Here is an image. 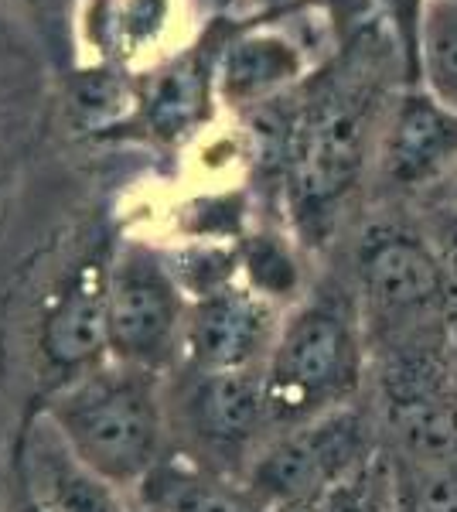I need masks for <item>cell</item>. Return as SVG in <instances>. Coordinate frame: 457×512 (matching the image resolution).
<instances>
[{
	"instance_id": "obj_22",
	"label": "cell",
	"mask_w": 457,
	"mask_h": 512,
	"mask_svg": "<svg viewBox=\"0 0 457 512\" xmlns=\"http://www.w3.org/2000/svg\"><path fill=\"white\" fill-rule=\"evenodd\" d=\"M127 512H151V509H144V506H140V502L134 499V495H130V509Z\"/></svg>"
},
{
	"instance_id": "obj_10",
	"label": "cell",
	"mask_w": 457,
	"mask_h": 512,
	"mask_svg": "<svg viewBox=\"0 0 457 512\" xmlns=\"http://www.w3.org/2000/svg\"><path fill=\"white\" fill-rule=\"evenodd\" d=\"M14 485L28 512H127L130 492L116 489L69 448L35 407L14 441Z\"/></svg>"
},
{
	"instance_id": "obj_12",
	"label": "cell",
	"mask_w": 457,
	"mask_h": 512,
	"mask_svg": "<svg viewBox=\"0 0 457 512\" xmlns=\"http://www.w3.org/2000/svg\"><path fill=\"white\" fill-rule=\"evenodd\" d=\"M130 495L151 512H270L246 482L209 472L181 451H171Z\"/></svg>"
},
{
	"instance_id": "obj_2",
	"label": "cell",
	"mask_w": 457,
	"mask_h": 512,
	"mask_svg": "<svg viewBox=\"0 0 457 512\" xmlns=\"http://www.w3.org/2000/svg\"><path fill=\"white\" fill-rule=\"evenodd\" d=\"M369 366V335L355 294L338 287L307 291L284 311L263 366L270 434L359 403Z\"/></svg>"
},
{
	"instance_id": "obj_17",
	"label": "cell",
	"mask_w": 457,
	"mask_h": 512,
	"mask_svg": "<svg viewBox=\"0 0 457 512\" xmlns=\"http://www.w3.org/2000/svg\"><path fill=\"white\" fill-rule=\"evenodd\" d=\"M389 512H457V465L393 458V506Z\"/></svg>"
},
{
	"instance_id": "obj_16",
	"label": "cell",
	"mask_w": 457,
	"mask_h": 512,
	"mask_svg": "<svg viewBox=\"0 0 457 512\" xmlns=\"http://www.w3.org/2000/svg\"><path fill=\"white\" fill-rule=\"evenodd\" d=\"M164 256H168V267L178 280L181 294L188 297V304L239 284V243L188 239L185 246H174Z\"/></svg>"
},
{
	"instance_id": "obj_6",
	"label": "cell",
	"mask_w": 457,
	"mask_h": 512,
	"mask_svg": "<svg viewBox=\"0 0 457 512\" xmlns=\"http://www.w3.org/2000/svg\"><path fill=\"white\" fill-rule=\"evenodd\" d=\"M174 451L209 472L246 478L270 437L263 369L253 373H174L168 379Z\"/></svg>"
},
{
	"instance_id": "obj_14",
	"label": "cell",
	"mask_w": 457,
	"mask_h": 512,
	"mask_svg": "<svg viewBox=\"0 0 457 512\" xmlns=\"http://www.w3.org/2000/svg\"><path fill=\"white\" fill-rule=\"evenodd\" d=\"M239 280L253 294L277 304L280 311L294 308L304 297L297 256L287 239L277 233H256L239 239Z\"/></svg>"
},
{
	"instance_id": "obj_18",
	"label": "cell",
	"mask_w": 457,
	"mask_h": 512,
	"mask_svg": "<svg viewBox=\"0 0 457 512\" xmlns=\"http://www.w3.org/2000/svg\"><path fill=\"white\" fill-rule=\"evenodd\" d=\"M202 117V76L195 69H178L157 82L151 96V127L161 137H178Z\"/></svg>"
},
{
	"instance_id": "obj_5",
	"label": "cell",
	"mask_w": 457,
	"mask_h": 512,
	"mask_svg": "<svg viewBox=\"0 0 457 512\" xmlns=\"http://www.w3.org/2000/svg\"><path fill=\"white\" fill-rule=\"evenodd\" d=\"M188 308L164 250L144 239L113 246L106 280V355L113 362L174 376L181 366Z\"/></svg>"
},
{
	"instance_id": "obj_1",
	"label": "cell",
	"mask_w": 457,
	"mask_h": 512,
	"mask_svg": "<svg viewBox=\"0 0 457 512\" xmlns=\"http://www.w3.org/2000/svg\"><path fill=\"white\" fill-rule=\"evenodd\" d=\"M168 379L106 359L41 396L38 410L93 472L134 492L174 451Z\"/></svg>"
},
{
	"instance_id": "obj_3",
	"label": "cell",
	"mask_w": 457,
	"mask_h": 512,
	"mask_svg": "<svg viewBox=\"0 0 457 512\" xmlns=\"http://www.w3.org/2000/svg\"><path fill=\"white\" fill-rule=\"evenodd\" d=\"M372 93L335 82L294 123L287 140V198L294 226L307 243H324L355 192L369 158Z\"/></svg>"
},
{
	"instance_id": "obj_8",
	"label": "cell",
	"mask_w": 457,
	"mask_h": 512,
	"mask_svg": "<svg viewBox=\"0 0 457 512\" xmlns=\"http://www.w3.org/2000/svg\"><path fill=\"white\" fill-rule=\"evenodd\" d=\"M113 250L89 253L55 280L52 294L41 301L35 328L38 366L45 373L48 396L62 383L106 362V280Z\"/></svg>"
},
{
	"instance_id": "obj_4",
	"label": "cell",
	"mask_w": 457,
	"mask_h": 512,
	"mask_svg": "<svg viewBox=\"0 0 457 512\" xmlns=\"http://www.w3.org/2000/svg\"><path fill=\"white\" fill-rule=\"evenodd\" d=\"M355 301L369 352L444 332V321L457 311L434 243L400 226H376L362 236L355 256Z\"/></svg>"
},
{
	"instance_id": "obj_11",
	"label": "cell",
	"mask_w": 457,
	"mask_h": 512,
	"mask_svg": "<svg viewBox=\"0 0 457 512\" xmlns=\"http://www.w3.org/2000/svg\"><path fill=\"white\" fill-rule=\"evenodd\" d=\"M457 161V113L440 99L406 96L382 144V171L393 185L420 188Z\"/></svg>"
},
{
	"instance_id": "obj_9",
	"label": "cell",
	"mask_w": 457,
	"mask_h": 512,
	"mask_svg": "<svg viewBox=\"0 0 457 512\" xmlns=\"http://www.w3.org/2000/svg\"><path fill=\"white\" fill-rule=\"evenodd\" d=\"M284 311L239 284L188 308L178 373H253L277 342Z\"/></svg>"
},
{
	"instance_id": "obj_20",
	"label": "cell",
	"mask_w": 457,
	"mask_h": 512,
	"mask_svg": "<svg viewBox=\"0 0 457 512\" xmlns=\"http://www.w3.org/2000/svg\"><path fill=\"white\" fill-rule=\"evenodd\" d=\"M430 243L440 256V267H444L447 280H451V291H454V301H457V209L444 212L437 219L434 233H430Z\"/></svg>"
},
{
	"instance_id": "obj_15",
	"label": "cell",
	"mask_w": 457,
	"mask_h": 512,
	"mask_svg": "<svg viewBox=\"0 0 457 512\" xmlns=\"http://www.w3.org/2000/svg\"><path fill=\"white\" fill-rule=\"evenodd\" d=\"M393 506V458L382 448L362 468L307 499L284 502L270 512H389Z\"/></svg>"
},
{
	"instance_id": "obj_21",
	"label": "cell",
	"mask_w": 457,
	"mask_h": 512,
	"mask_svg": "<svg viewBox=\"0 0 457 512\" xmlns=\"http://www.w3.org/2000/svg\"><path fill=\"white\" fill-rule=\"evenodd\" d=\"M11 478L14 475L0 465V512H14V506H11Z\"/></svg>"
},
{
	"instance_id": "obj_13",
	"label": "cell",
	"mask_w": 457,
	"mask_h": 512,
	"mask_svg": "<svg viewBox=\"0 0 457 512\" xmlns=\"http://www.w3.org/2000/svg\"><path fill=\"white\" fill-rule=\"evenodd\" d=\"M301 59L287 41L273 38V35H253L243 38L226 59V96L236 103H253L273 93L277 86H284L297 76Z\"/></svg>"
},
{
	"instance_id": "obj_19",
	"label": "cell",
	"mask_w": 457,
	"mask_h": 512,
	"mask_svg": "<svg viewBox=\"0 0 457 512\" xmlns=\"http://www.w3.org/2000/svg\"><path fill=\"white\" fill-rule=\"evenodd\" d=\"M427 65L444 99L457 103V7H440L430 21Z\"/></svg>"
},
{
	"instance_id": "obj_7",
	"label": "cell",
	"mask_w": 457,
	"mask_h": 512,
	"mask_svg": "<svg viewBox=\"0 0 457 512\" xmlns=\"http://www.w3.org/2000/svg\"><path fill=\"white\" fill-rule=\"evenodd\" d=\"M379 420L362 407L328 410L304 424L273 431L246 468V489L267 509L307 499L362 468L382 451Z\"/></svg>"
}]
</instances>
